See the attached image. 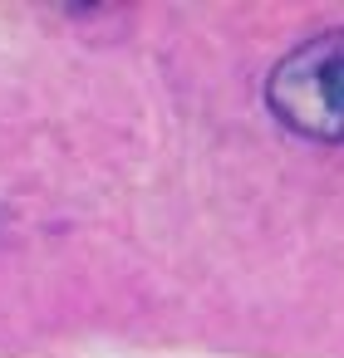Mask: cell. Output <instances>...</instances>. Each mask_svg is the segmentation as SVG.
I'll return each instance as SVG.
<instances>
[{"instance_id":"obj_1","label":"cell","mask_w":344,"mask_h":358,"mask_svg":"<svg viewBox=\"0 0 344 358\" xmlns=\"http://www.w3.org/2000/svg\"><path fill=\"white\" fill-rule=\"evenodd\" d=\"M261 94L285 133L344 148V30L310 35L285 50L266 74Z\"/></svg>"}]
</instances>
